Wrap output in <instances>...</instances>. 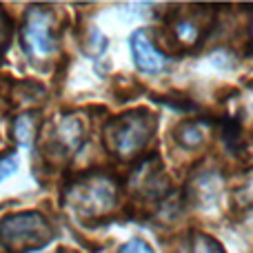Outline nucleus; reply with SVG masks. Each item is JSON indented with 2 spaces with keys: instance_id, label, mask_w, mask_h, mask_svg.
Returning a JSON list of instances; mask_svg holds the SVG:
<instances>
[{
  "instance_id": "1",
  "label": "nucleus",
  "mask_w": 253,
  "mask_h": 253,
  "mask_svg": "<svg viewBox=\"0 0 253 253\" xmlns=\"http://www.w3.org/2000/svg\"><path fill=\"white\" fill-rule=\"evenodd\" d=\"M56 238L51 222L40 211H18L0 220V245L9 253H29Z\"/></svg>"
},
{
  "instance_id": "2",
  "label": "nucleus",
  "mask_w": 253,
  "mask_h": 253,
  "mask_svg": "<svg viewBox=\"0 0 253 253\" xmlns=\"http://www.w3.org/2000/svg\"><path fill=\"white\" fill-rule=\"evenodd\" d=\"M153 131H156V116L147 109H133L118 118H111L105 125L102 140L111 153L129 158L147 147Z\"/></svg>"
},
{
  "instance_id": "3",
  "label": "nucleus",
  "mask_w": 253,
  "mask_h": 253,
  "mask_svg": "<svg viewBox=\"0 0 253 253\" xmlns=\"http://www.w3.org/2000/svg\"><path fill=\"white\" fill-rule=\"evenodd\" d=\"M65 200L80 215H102L116 205V182L105 173H84L67 184Z\"/></svg>"
},
{
  "instance_id": "4",
  "label": "nucleus",
  "mask_w": 253,
  "mask_h": 253,
  "mask_svg": "<svg viewBox=\"0 0 253 253\" xmlns=\"http://www.w3.org/2000/svg\"><path fill=\"white\" fill-rule=\"evenodd\" d=\"M20 38L25 53L34 62L40 65V62L49 60L58 47V31L56 22H53V13L47 7H40V4L29 7L25 13Z\"/></svg>"
},
{
  "instance_id": "5",
  "label": "nucleus",
  "mask_w": 253,
  "mask_h": 253,
  "mask_svg": "<svg viewBox=\"0 0 253 253\" xmlns=\"http://www.w3.org/2000/svg\"><path fill=\"white\" fill-rule=\"evenodd\" d=\"M84 140V126L78 118L69 116V118H60L58 123L51 125V129L47 131L44 138V158H49L51 162H62L67 156L76 151Z\"/></svg>"
},
{
  "instance_id": "6",
  "label": "nucleus",
  "mask_w": 253,
  "mask_h": 253,
  "mask_svg": "<svg viewBox=\"0 0 253 253\" xmlns=\"http://www.w3.org/2000/svg\"><path fill=\"white\" fill-rule=\"evenodd\" d=\"M131 58L135 67L142 74H162L167 69V56L158 49V44L151 40V36L144 29H135L131 34Z\"/></svg>"
},
{
  "instance_id": "7",
  "label": "nucleus",
  "mask_w": 253,
  "mask_h": 253,
  "mask_svg": "<svg viewBox=\"0 0 253 253\" xmlns=\"http://www.w3.org/2000/svg\"><path fill=\"white\" fill-rule=\"evenodd\" d=\"M38 126H40L38 114H34V111H31V114H22V116H18V118L13 120L11 135H13V140H16L20 147L29 149V147H34V142H36Z\"/></svg>"
},
{
  "instance_id": "8",
  "label": "nucleus",
  "mask_w": 253,
  "mask_h": 253,
  "mask_svg": "<svg viewBox=\"0 0 253 253\" xmlns=\"http://www.w3.org/2000/svg\"><path fill=\"white\" fill-rule=\"evenodd\" d=\"M173 138L178 144H182L184 149H196L205 142V135H202V129L198 126V123L193 120H184L173 129Z\"/></svg>"
},
{
  "instance_id": "9",
  "label": "nucleus",
  "mask_w": 253,
  "mask_h": 253,
  "mask_svg": "<svg viewBox=\"0 0 253 253\" xmlns=\"http://www.w3.org/2000/svg\"><path fill=\"white\" fill-rule=\"evenodd\" d=\"M13 38V20L2 7H0V58L4 56V51L9 49Z\"/></svg>"
},
{
  "instance_id": "10",
  "label": "nucleus",
  "mask_w": 253,
  "mask_h": 253,
  "mask_svg": "<svg viewBox=\"0 0 253 253\" xmlns=\"http://www.w3.org/2000/svg\"><path fill=\"white\" fill-rule=\"evenodd\" d=\"M18 169V156L13 151L0 153V182H4L7 178H11Z\"/></svg>"
},
{
  "instance_id": "11",
  "label": "nucleus",
  "mask_w": 253,
  "mask_h": 253,
  "mask_svg": "<svg viewBox=\"0 0 253 253\" xmlns=\"http://www.w3.org/2000/svg\"><path fill=\"white\" fill-rule=\"evenodd\" d=\"M189 253H224V249L213 240V238L207 236H198L191 245V251Z\"/></svg>"
},
{
  "instance_id": "12",
  "label": "nucleus",
  "mask_w": 253,
  "mask_h": 253,
  "mask_svg": "<svg viewBox=\"0 0 253 253\" xmlns=\"http://www.w3.org/2000/svg\"><path fill=\"white\" fill-rule=\"evenodd\" d=\"M118 253H156V251H153L151 247H149L144 240H140V238H135V240L125 242V245L118 249Z\"/></svg>"
}]
</instances>
